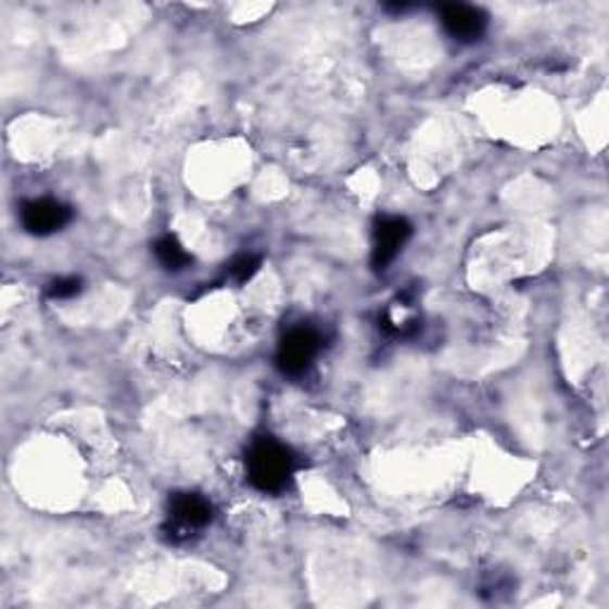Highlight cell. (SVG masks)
Segmentation results:
<instances>
[{"mask_svg":"<svg viewBox=\"0 0 609 609\" xmlns=\"http://www.w3.org/2000/svg\"><path fill=\"white\" fill-rule=\"evenodd\" d=\"M259 265H263V263H259L257 255H241L239 259H233V263H231L229 275H231L233 281L245 283V281H251L257 275Z\"/></svg>","mask_w":609,"mask_h":609,"instance_id":"obj_8","label":"cell"},{"mask_svg":"<svg viewBox=\"0 0 609 609\" xmlns=\"http://www.w3.org/2000/svg\"><path fill=\"white\" fill-rule=\"evenodd\" d=\"M22 227L31 236H51L60 229H65L72 219V210L53 201V198H41V201H29L22 205Z\"/></svg>","mask_w":609,"mask_h":609,"instance_id":"obj_4","label":"cell"},{"mask_svg":"<svg viewBox=\"0 0 609 609\" xmlns=\"http://www.w3.org/2000/svg\"><path fill=\"white\" fill-rule=\"evenodd\" d=\"M409 236H413V227L403 217H383L379 219L375 229V251H371V265L375 269H386L397 253L403 251Z\"/></svg>","mask_w":609,"mask_h":609,"instance_id":"obj_5","label":"cell"},{"mask_svg":"<svg viewBox=\"0 0 609 609\" xmlns=\"http://www.w3.org/2000/svg\"><path fill=\"white\" fill-rule=\"evenodd\" d=\"M321 347V339L315 329L297 327L283 335L277 353V365L283 375L297 377L313 367L315 357Z\"/></svg>","mask_w":609,"mask_h":609,"instance_id":"obj_3","label":"cell"},{"mask_svg":"<svg viewBox=\"0 0 609 609\" xmlns=\"http://www.w3.org/2000/svg\"><path fill=\"white\" fill-rule=\"evenodd\" d=\"M213 505L198 493H177L169 500L167 533L172 541L191 538L195 531L205 529L213 521Z\"/></svg>","mask_w":609,"mask_h":609,"instance_id":"obj_2","label":"cell"},{"mask_svg":"<svg viewBox=\"0 0 609 609\" xmlns=\"http://www.w3.org/2000/svg\"><path fill=\"white\" fill-rule=\"evenodd\" d=\"M441 24L451 39L459 43L479 41L489 27L486 12L474 5H445L441 10Z\"/></svg>","mask_w":609,"mask_h":609,"instance_id":"obj_6","label":"cell"},{"mask_svg":"<svg viewBox=\"0 0 609 609\" xmlns=\"http://www.w3.org/2000/svg\"><path fill=\"white\" fill-rule=\"evenodd\" d=\"M81 291V281L77 277H67V279H58L51 286H48V297L53 301H67V297H74Z\"/></svg>","mask_w":609,"mask_h":609,"instance_id":"obj_9","label":"cell"},{"mask_svg":"<svg viewBox=\"0 0 609 609\" xmlns=\"http://www.w3.org/2000/svg\"><path fill=\"white\" fill-rule=\"evenodd\" d=\"M295 471V455L275 439H257L248 453V479L263 493H279L289 486Z\"/></svg>","mask_w":609,"mask_h":609,"instance_id":"obj_1","label":"cell"},{"mask_svg":"<svg viewBox=\"0 0 609 609\" xmlns=\"http://www.w3.org/2000/svg\"><path fill=\"white\" fill-rule=\"evenodd\" d=\"M155 257L157 263L169 271H179L191 263V255L183 251V245L174 239V236H165L155 243Z\"/></svg>","mask_w":609,"mask_h":609,"instance_id":"obj_7","label":"cell"}]
</instances>
